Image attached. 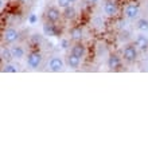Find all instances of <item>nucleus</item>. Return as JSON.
Returning <instances> with one entry per match:
<instances>
[{"mask_svg": "<svg viewBox=\"0 0 148 148\" xmlns=\"http://www.w3.org/2000/svg\"><path fill=\"white\" fill-rule=\"evenodd\" d=\"M42 61H43L42 53H40V51H38V50H32V51H30V53L27 54L26 65H27L30 69H32V70H36V69H39V67H40Z\"/></svg>", "mask_w": 148, "mask_h": 148, "instance_id": "1", "label": "nucleus"}, {"mask_svg": "<svg viewBox=\"0 0 148 148\" xmlns=\"http://www.w3.org/2000/svg\"><path fill=\"white\" fill-rule=\"evenodd\" d=\"M19 36H20V34L16 28L8 27L3 31V36H1V38H3V42L5 43V45H12V43H15L16 40L19 39Z\"/></svg>", "mask_w": 148, "mask_h": 148, "instance_id": "4", "label": "nucleus"}, {"mask_svg": "<svg viewBox=\"0 0 148 148\" xmlns=\"http://www.w3.org/2000/svg\"><path fill=\"white\" fill-rule=\"evenodd\" d=\"M45 18L50 23H58L59 19L62 18V12H61L59 7H49L45 12Z\"/></svg>", "mask_w": 148, "mask_h": 148, "instance_id": "6", "label": "nucleus"}, {"mask_svg": "<svg viewBox=\"0 0 148 148\" xmlns=\"http://www.w3.org/2000/svg\"><path fill=\"white\" fill-rule=\"evenodd\" d=\"M69 35H70V39L73 42H82L84 39V30L79 26H74L69 30Z\"/></svg>", "mask_w": 148, "mask_h": 148, "instance_id": "9", "label": "nucleus"}, {"mask_svg": "<svg viewBox=\"0 0 148 148\" xmlns=\"http://www.w3.org/2000/svg\"><path fill=\"white\" fill-rule=\"evenodd\" d=\"M42 32H43V35H46V36H57L58 35V27L55 26V23L46 22L42 26Z\"/></svg>", "mask_w": 148, "mask_h": 148, "instance_id": "10", "label": "nucleus"}, {"mask_svg": "<svg viewBox=\"0 0 148 148\" xmlns=\"http://www.w3.org/2000/svg\"><path fill=\"white\" fill-rule=\"evenodd\" d=\"M117 27H119V30H120V31H121V30H125V27H127V22H125V20H120Z\"/></svg>", "mask_w": 148, "mask_h": 148, "instance_id": "24", "label": "nucleus"}, {"mask_svg": "<svg viewBox=\"0 0 148 148\" xmlns=\"http://www.w3.org/2000/svg\"><path fill=\"white\" fill-rule=\"evenodd\" d=\"M136 28L140 32H147L148 31V19H145V18H140V19H137Z\"/></svg>", "mask_w": 148, "mask_h": 148, "instance_id": "17", "label": "nucleus"}, {"mask_svg": "<svg viewBox=\"0 0 148 148\" xmlns=\"http://www.w3.org/2000/svg\"><path fill=\"white\" fill-rule=\"evenodd\" d=\"M3 5H4V0H1V8H3Z\"/></svg>", "mask_w": 148, "mask_h": 148, "instance_id": "27", "label": "nucleus"}, {"mask_svg": "<svg viewBox=\"0 0 148 148\" xmlns=\"http://www.w3.org/2000/svg\"><path fill=\"white\" fill-rule=\"evenodd\" d=\"M70 40L71 39H67V38L61 39V40H59V46H61V49H62V50H67V49L70 47Z\"/></svg>", "mask_w": 148, "mask_h": 148, "instance_id": "20", "label": "nucleus"}, {"mask_svg": "<svg viewBox=\"0 0 148 148\" xmlns=\"http://www.w3.org/2000/svg\"><path fill=\"white\" fill-rule=\"evenodd\" d=\"M81 61L82 59L81 58H78V57H75L74 54H69V55H66V65H67V67H70V69H78V67L81 66Z\"/></svg>", "mask_w": 148, "mask_h": 148, "instance_id": "13", "label": "nucleus"}, {"mask_svg": "<svg viewBox=\"0 0 148 148\" xmlns=\"http://www.w3.org/2000/svg\"><path fill=\"white\" fill-rule=\"evenodd\" d=\"M62 16L65 18L66 20H73L75 19V16H77V10L73 7V5H70V7H67L63 10L62 12Z\"/></svg>", "mask_w": 148, "mask_h": 148, "instance_id": "16", "label": "nucleus"}, {"mask_svg": "<svg viewBox=\"0 0 148 148\" xmlns=\"http://www.w3.org/2000/svg\"><path fill=\"white\" fill-rule=\"evenodd\" d=\"M98 1H100V0H85V3L88 4V5H96Z\"/></svg>", "mask_w": 148, "mask_h": 148, "instance_id": "25", "label": "nucleus"}, {"mask_svg": "<svg viewBox=\"0 0 148 148\" xmlns=\"http://www.w3.org/2000/svg\"><path fill=\"white\" fill-rule=\"evenodd\" d=\"M75 1H77V0H71V3H75Z\"/></svg>", "mask_w": 148, "mask_h": 148, "instance_id": "28", "label": "nucleus"}, {"mask_svg": "<svg viewBox=\"0 0 148 148\" xmlns=\"http://www.w3.org/2000/svg\"><path fill=\"white\" fill-rule=\"evenodd\" d=\"M135 46L139 49V51L148 50V38L144 34H139V35L135 38Z\"/></svg>", "mask_w": 148, "mask_h": 148, "instance_id": "12", "label": "nucleus"}, {"mask_svg": "<svg viewBox=\"0 0 148 148\" xmlns=\"http://www.w3.org/2000/svg\"><path fill=\"white\" fill-rule=\"evenodd\" d=\"M57 4H58L59 8H62V10H65V8L70 7L71 4V0H57Z\"/></svg>", "mask_w": 148, "mask_h": 148, "instance_id": "21", "label": "nucleus"}, {"mask_svg": "<svg viewBox=\"0 0 148 148\" xmlns=\"http://www.w3.org/2000/svg\"><path fill=\"white\" fill-rule=\"evenodd\" d=\"M65 61H63L61 57H51L49 59V62H47V69L53 73H59V71L63 70V67H65Z\"/></svg>", "mask_w": 148, "mask_h": 148, "instance_id": "5", "label": "nucleus"}, {"mask_svg": "<svg viewBox=\"0 0 148 148\" xmlns=\"http://www.w3.org/2000/svg\"><path fill=\"white\" fill-rule=\"evenodd\" d=\"M70 53L74 54L75 57H78V58L82 59L86 55V47L82 42H74V45H71Z\"/></svg>", "mask_w": 148, "mask_h": 148, "instance_id": "8", "label": "nucleus"}, {"mask_svg": "<svg viewBox=\"0 0 148 148\" xmlns=\"http://www.w3.org/2000/svg\"><path fill=\"white\" fill-rule=\"evenodd\" d=\"M124 16L129 20H135L140 16V5L137 3H129L124 8Z\"/></svg>", "mask_w": 148, "mask_h": 148, "instance_id": "3", "label": "nucleus"}, {"mask_svg": "<svg viewBox=\"0 0 148 148\" xmlns=\"http://www.w3.org/2000/svg\"><path fill=\"white\" fill-rule=\"evenodd\" d=\"M0 59L3 62H10L12 58V51H11V47H7V46H1L0 47Z\"/></svg>", "mask_w": 148, "mask_h": 148, "instance_id": "15", "label": "nucleus"}, {"mask_svg": "<svg viewBox=\"0 0 148 148\" xmlns=\"http://www.w3.org/2000/svg\"><path fill=\"white\" fill-rule=\"evenodd\" d=\"M27 22H28V24H31V26L38 23V16H36V14H28Z\"/></svg>", "mask_w": 148, "mask_h": 148, "instance_id": "22", "label": "nucleus"}, {"mask_svg": "<svg viewBox=\"0 0 148 148\" xmlns=\"http://www.w3.org/2000/svg\"><path fill=\"white\" fill-rule=\"evenodd\" d=\"M129 31H127V30H121L120 34H119V38H120V40H127V39L129 38Z\"/></svg>", "mask_w": 148, "mask_h": 148, "instance_id": "23", "label": "nucleus"}, {"mask_svg": "<svg viewBox=\"0 0 148 148\" xmlns=\"http://www.w3.org/2000/svg\"><path fill=\"white\" fill-rule=\"evenodd\" d=\"M1 71H3V73H16V71H19V66L15 65V63L5 62V65L3 66Z\"/></svg>", "mask_w": 148, "mask_h": 148, "instance_id": "18", "label": "nucleus"}, {"mask_svg": "<svg viewBox=\"0 0 148 148\" xmlns=\"http://www.w3.org/2000/svg\"><path fill=\"white\" fill-rule=\"evenodd\" d=\"M104 14H105L108 18H116L117 14H119V5H117L116 1H113V0H106L105 3H104Z\"/></svg>", "mask_w": 148, "mask_h": 148, "instance_id": "7", "label": "nucleus"}, {"mask_svg": "<svg viewBox=\"0 0 148 148\" xmlns=\"http://www.w3.org/2000/svg\"><path fill=\"white\" fill-rule=\"evenodd\" d=\"M43 40V35H40V34H38V32H35V34H32L31 36H30V42L34 45V46H38V45H40Z\"/></svg>", "mask_w": 148, "mask_h": 148, "instance_id": "19", "label": "nucleus"}, {"mask_svg": "<svg viewBox=\"0 0 148 148\" xmlns=\"http://www.w3.org/2000/svg\"><path fill=\"white\" fill-rule=\"evenodd\" d=\"M108 67L110 70H117L121 67V57L117 54H110L108 57Z\"/></svg>", "mask_w": 148, "mask_h": 148, "instance_id": "11", "label": "nucleus"}, {"mask_svg": "<svg viewBox=\"0 0 148 148\" xmlns=\"http://www.w3.org/2000/svg\"><path fill=\"white\" fill-rule=\"evenodd\" d=\"M137 57H139V49L135 46V43L133 45H131V43L125 45V47L123 49V58L127 62L132 63L137 59Z\"/></svg>", "mask_w": 148, "mask_h": 148, "instance_id": "2", "label": "nucleus"}, {"mask_svg": "<svg viewBox=\"0 0 148 148\" xmlns=\"http://www.w3.org/2000/svg\"><path fill=\"white\" fill-rule=\"evenodd\" d=\"M11 51H12V58L16 59V61H20L26 57V50H24L22 46H18V45H14L11 47Z\"/></svg>", "mask_w": 148, "mask_h": 148, "instance_id": "14", "label": "nucleus"}, {"mask_svg": "<svg viewBox=\"0 0 148 148\" xmlns=\"http://www.w3.org/2000/svg\"><path fill=\"white\" fill-rule=\"evenodd\" d=\"M18 1H19V3H26L27 0H18Z\"/></svg>", "mask_w": 148, "mask_h": 148, "instance_id": "26", "label": "nucleus"}]
</instances>
